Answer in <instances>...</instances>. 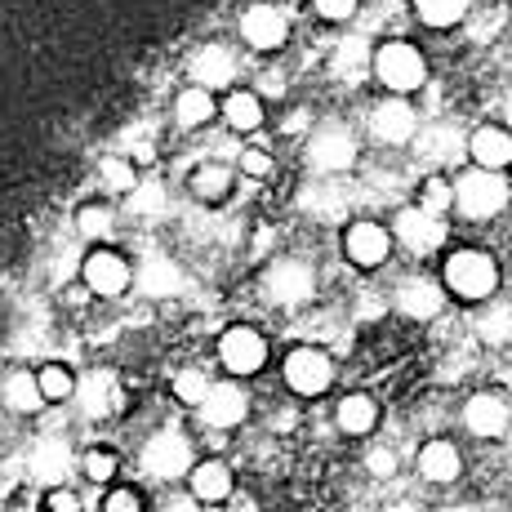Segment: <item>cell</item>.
Returning a JSON list of instances; mask_svg holds the SVG:
<instances>
[{
	"mask_svg": "<svg viewBox=\"0 0 512 512\" xmlns=\"http://www.w3.org/2000/svg\"><path fill=\"white\" fill-rule=\"evenodd\" d=\"M499 285V263L486 250H455L446 259V290L468 303L490 299Z\"/></svg>",
	"mask_w": 512,
	"mask_h": 512,
	"instance_id": "obj_1",
	"label": "cell"
},
{
	"mask_svg": "<svg viewBox=\"0 0 512 512\" xmlns=\"http://www.w3.org/2000/svg\"><path fill=\"white\" fill-rule=\"evenodd\" d=\"M374 76H379V85H388L392 94H410L419 90L423 81H428V63H423V54L410 41H388L379 45V54L370 58Z\"/></svg>",
	"mask_w": 512,
	"mask_h": 512,
	"instance_id": "obj_2",
	"label": "cell"
},
{
	"mask_svg": "<svg viewBox=\"0 0 512 512\" xmlns=\"http://www.w3.org/2000/svg\"><path fill=\"white\" fill-rule=\"evenodd\" d=\"M508 196H512V187L499 179L495 170H481V165L459 174V183H455V205L468 219H490V214H499L508 205Z\"/></svg>",
	"mask_w": 512,
	"mask_h": 512,
	"instance_id": "obj_3",
	"label": "cell"
},
{
	"mask_svg": "<svg viewBox=\"0 0 512 512\" xmlns=\"http://www.w3.org/2000/svg\"><path fill=\"white\" fill-rule=\"evenodd\" d=\"M81 281H85V290H90V294H98V299H116V294H125V285L134 281V272H130V263H125L116 250L94 245V250L85 254Z\"/></svg>",
	"mask_w": 512,
	"mask_h": 512,
	"instance_id": "obj_4",
	"label": "cell"
},
{
	"mask_svg": "<svg viewBox=\"0 0 512 512\" xmlns=\"http://www.w3.org/2000/svg\"><path fill=\"white\" fill-rule=\"evenodd\" d=\"M143 468L152 477H187L196 464H192V441L183 432H156L152 441L143 446Z\"/></svg>",
	"mask_w": 512,
	"mask_h": 512,
	"instance_id": "obj_5",
	"label": "cell"
},
{
	"mask_svg": "<svg viewBox=\"0 0 512 512\" xmlns=\"http://www.w3.org/2000/svg\"><path fill=\"white\" fill-rule=\"evenodd\" d=\"M285 383H290L299 397H317L334 383V361L321 348H294L285 357Z\"/></svg>",
	"mask_w": 512,
	"mask_h": 512,
	"instance_id": "obj_6",
	"label": "cell"
},
{
	"mask_svg": "<svg viewBox=\"0 0 512 512\" xmlns=\"http://www.w3.org/2000/svg\"><path fill=\"white\" fill-rule=\"evenodd\" d=\"M219 361L228 366V374H259L268 361V343L254 326H232L219 339Z\"/></svg>",
	"mask_w": 512,
	"mask_h": 512,
	"instance_id": "obj_7",
	"label": "cell"
},
{
	"mask_svg": "<svg viewBox=\"0 0 512 512\" xmlns=\"http://www.w3.org/2000/svg\"><path fill=\"white\" fill-rule=\"evenodd\" d=\"M392 228H397V241L406 245V250H415V254H428V250H437V245L446 241V223H441V214L423 210V205L401 210Z\"/></svg>",
	"mask_w": 512,
	"mask_h": 512,
	"instance_id": "obj_8",
	"label": "cell"
},
{
	"mask_svg": "<svg viewBox=\"0 0 512 512\" xmlns=\"http://www.w3.org/2000/svg\"><path fill=\"white\" fill-rule=\"evenodd\" d=\"M343 250H348V259L357 263V268H379L383 259H388V250H392V236L383 223H374V219H361V223H352L348 236H343Z\"/></svg>",
	"mask_w": 512,
	"mask_h": 512,
	"instance_id": "obj_9",
	"label": "cell"
},
{
	"mask_svg": "<svg viewBox=\"0 0 512 512\" xmlns=\"http://www.w3.org/2000/svg\"><path fill=\"white\" fill-rule=\"evenodd\" d=\"M196 410H201V419L210 423V428H236V423L245 419V410H250V401H245V392L236 388V383H214Z\"/></svg>",
	"mask_w": 512,
	"mask_h": 512,
	"instance_id": "obj_10",
	"label": "cell"
},
{
	"mask_svg": "<svg viewBox=\"0 0 512 512\" xmlns=\"http://www.w3.org/2000/svg\"><path fill=\"white\" fill-rule=\"evenodd\" d=\"M370 125H374V134H379L383 143H410L415 139V130H419V116H415V107H410L406 98H388V103L374 107Z\"/></svg>",
	"mask_w": 512,
	"mask_h": 512,
	"instance_id": "obj_11",
	"label": "cell"
},
{
	"mask_svg": "<svg viewBox=\"0 0 512 512\" xmlns=\"http://www.w3.org/2000/svg\"><path fill=\"white\" fill-rule=\"evenodd\" d=\"M508 419H512V410L499 392H477L464 406V423L472 437H499V432L508 428Z\"/></svg>",
	"mask_w": 512,
	"mask_h": 512,
	"instance_id": "obj_12",
	"label": "cell"
},
{
	"mask_svg": "<svg viewBox=\"0 0 512 512\" xmlns=\"http://www.w3.org/2000/svg\"><path fill=\"white\" fill-rule=\"evenodd\" d=\"M241 32L254 49H281L285 36H290V23H285V14L277 5H254L250 14L241 18Z\"/></svg>",
	"mask_w": 512,
	"mask_h": 512,
	"instance_id": "obj_13",
	"label": "cell"
},
{
	"mask_svg": "<svg viewBox=\"0 0 512 512\" xmlns=\"http://www.w3.org/2000/svg\"><path fill=\"white\" fill-rule=\"evenodd\" d=\"M468 156L481 165V170H508L512 165V130L504 125H481L477 134L468 139Z\"/></svg>",
	"mask_w": 512,
	"mask_h": 512,
	"instance_id": "obj_14",
	"label": "cell"
},
{
	"mask_svg": "<svg viewBox=\"0 0 512 512\" xmlns=\"http://www.w3.org/2000/svg\"><path fill=\"white\" fill-rule=\"evenodd\" d=\"M312 268L303 259H281L277 268L268 272V294L277 303H303L312 294Z\"/></svg>",
	"mask_w": 512,
	"mask_h": 512,
	"instance_id": "obj_15",
	"label": "cell"
},
{
	"mask_svg": "<svg viewBox=\"0 0 512 512\" xmlns=\"http://www.w3.org/2000/svg\"><path fill=\"white\" fill-rule=\"evenodd\" d=\"M397 308L406 312L410 321H432L441 308H446V294H441V285H437V281L415 277V281H401V290H397Z\"/></svg>",
	"mask_w": 512,
	"mask_h": 512,
	"instance_id": "obj_16",
	"label": "cell"
},
{
	"mask_svg": "<svg viewBox=\"0 0 512 512\" xmlns=\"http://www.w3.org/2000/svg\"><path fill=\"white\" fill-rule=\"evenodd\" d=\"M187 486H192L196 504H223L232 495V468L223 459H205L187 472Z\"/></svg>",
	"mask_w": 512,
	"mask_h": 512,
	"instance_id": "obj_17",
	"label": "cell"
},
{
	"mask_svg": "<svg viewBox=\"0 0 512 512\" xmlns=\"http://www.w3.org/2000/svg\"><path fill=\"white\" fill-rule=\"evenodd\" d=\"M236 76V58L232 49L223 45H205L201 54L192 58V81L201 85V90H219V85H228Z\"/></svg>",
	"mask_w": 512,
	"mask_h": 512,
	"instance_id": "obj_18",
	"label": "cell"
},
{
	"mask_svg": "<svg viewBox=\"0 0 512 512\" xmlns=\"http://www.w3.org/2000/svg\"><path fill=\"white\" fill-rule=\"evenodd\" d=\"M352 161H357V143L348 130H321L312 139V165L317 170H348Z\"/></svg>",
	"mask_w": 512,
	"mask_h": 512,
	"instance_id": "obj_19",
	"label": "cell"
},
{
	"mask_svg": "<svg viewBox=\"0 0 512 512\" xmlns=\"http://www.w3.org/2000/svg\"><path fill=\"white\" fill-rule=\"evenodd\" d=\"M419 472L432 486H446V481H455L459 472H464V459H459V450L450 446V441H428V446L419 450Z\"/></svg>",
	"mask_w": 512,
	"mask_h": 512,
	"instance_id": "obj_20",
	"label": "cell"
},
{
	"mask_svg": "<svg viewBox=\"0 0 512 512\" xmlns=\"http://www.w3.org/2000/svg\"><path fill=\"white\" fill-rule=\"evenodd\" d=\"M5 406L14 410V415H36V410L45 406V388H41V374H27V370H18V374H9L5 379Z\"/></svg>",
	"mask_w": 512,
	"mask_h": 512,
	"instance_id": "obj_21",
	"label": "cell"
},
{
	"mask_svg": "<svg viewBox=\"0 0 512 512\" xmlns=\"http://www.w3.org/2000/svg\"><path fill=\"white\" fill-rule=\"evenodd\" d=\"M223 121H228L236 134L259 130L263 125V98L254 90H232L228 98H223Z\"/></svg>",
	"mask_w": 512,
	"mask_h": 512,
	"instance_id": "obj_22",
	"label": "cell"
},
{
	"mask_svg": "<svg viewBox=\"0 0 512 512\" xmlns=\"http://www.w3.org/2000/svg\"><path fill=\"white\" fill-rule=\"evenodd\" d=\"M374 419H379V406H374L366 392H348V397L339 401V428L348 432V437H361V432H370Z\"/></svg>",
	"mask_w": 512,
	"mask_h": 512,
	"instance_id": "obj_23",
	"label": "cell"
},
{
	"mask_svg": "<svg viewBox=\"0 0 512 512\" xmlns=\"http://www.w3.org/2000/svg\"><path fill=\"white\" fill-rule=\"evenodd\" d=\"M174 116H179L183 130H196V125H205L214 116V98L210 90H201V85H192V90L179 94V103H174Z\"/></svg>",
	"mask_w": 512,
	"mask_h": 512,
	"instance_id": "obj_24",
	"label": "cell"
},
{
	"mask_svg": "<svg viewBox=\"0 0 512 512\" xmlns=\"http://www.w3.org/2000/svg\"><path fill=\"white\" fill-rule=\"evenodd\" d=\"M228 187H232V170L228 165H201V170L192 174V192L201 196V201H223L228 196Z\"/></svg>",
	"mask_w": 512,
	"mask_h": 512,
	"instance_id": "obj_25",
	"label": "cell"
},
{
	"mask_svg": "<svg viewBox=\"0 0 512 512\" xmlns=\"http://www.w3.org/2000/svg\"><path fill=\"white\" fill-rule=\"evenodd\" d=\"M415 14L428 27H455L468 14V0H415Z\"/></svg>",
	"mask_w": 512,
	"mask_h": 512,
	"instance_id": "obj_26",
	"label": "cell"
},
{
	"mask_svg": "<svg viewBox=\"0 0 512 512\" xmlns=\"http://www.w3.org/2000/svg\"><path fill=\"white\" fill-rule=\"evenodd\" d=\"M76 228H81V236H90V241H107L112 236V210L107 205H81L76 210Z\"/></svg>",
	"mask_w": 512,
	"mask_h": 512,
	"instance_id": "obj_27",
	"label": "cell"
},
{
	"mask_svg": "<svg viewBox=\"0 0 512 512\" xmlns=\"http://www.w3.org/2000/svg\"><path fill=\"white\" fill-rule=\"evenodd\" d=\"M41 388H45V401H67L76 392V379H72V370L54 361V366L41 370Z\"/></svg>",
	"mask_w": 512,
	"mask_h": 512,
	"instance_id": "obj_28",
	"label": "cell"
},
{
	"mask_svg": "<svg viewBox=\"0 0 512 512\" xmlns=\"http://www.w3.org/2000/svg\"><path fill=\"white\" fill-rule=\"evenodd\" d=\"M98 174L107 179V187H116V192H134L139 179H134V161H125V156H107L103 165H98Z\"/></svg>",
	"mask_w": 512,
	"mask_h": 512,
	"instance_id": "obj_29",
	"label": "cell"
},
{
	"mask_svg": "<svg viewBox=\"0 0 512 512\" xmlns=\"http://www.w3.org/2000/svg\"><path fill=\"white\" fill-rule=\"evenodd\" d=\"M419 205H423V210H432V214H446L450 205H455V183L428 179V183H423V192H419Z\"/></svg>",
	"mask_w": 512,
	"mask_h": 512,
	"instance_id": "obj_30",
	"label": "cell"
},
{
	"mask_svg": "<svg viewBox=\"0 0 512 512\" xmlns=\"http://www.w3.org/2000/svg\"><path fill=\"white\" fill-rule=\"evenodd\" d=\"M116 468H121V459H116L112 450H90V455L81 459V472L94 481V486H98V481H112Z\"/></svg>",
	"mask_w": 512,
	"mask_h": 512,
	"instance_id": "obj_31",
	"label": "cell"
},
{
	"mask_svg": "<svg viewBox=\"0 0 512 512\" xmlns=\"http://www.w3.org/2000/svg\"><path fill=\"white\" fill-rule=\"evenodd\" d=\"M210 388H214V383L205 379L201 370H183L179 379H174V392H179V401H187V406H201Z\"/></svg>",
	"mask_w": 512,
	"mask_h": 512,
	"instance_id": "obj_32",
	"label": "cell"
},
{
	"mask_svg": "<svg viewBox=\"0 0 512 512\" xmlns=\"http://www.w3.org/2000/svg\"><path fill=\"white\" fill-rule=\"evenodd\" d=\"M103 512H143V495L139 490H112V495L103 499Z\"/></svg>",
	"mask_w": 512,
	"mask_h": 512,
	"instance_id": "obj_33",
	"label": "cell"
},
{
	"mask_svg": "<svg viewBox=\"0 0 512 512\" xmlns=\"http://www.w3.org/2000/svg\"><path fill=\"white\" fill-rule=\"evenodd\" d=\"M241 170L250 174V179H263V174L272 170V156L263 152V147H245V152H241Z\"/></svg>",
	"mask_w": 512,
	"mask_h": 512,
	"instance_id": "obj_34",
	"label": "cell"
},
{
	"mask_svg": "<svg viewBox=\"0 0 512 512\" xmlns=\"http://www.w3.org/2000/svg\"><path fill=\"white\" fill-rule=\"evenodd\" d=\"M45 512H81V499H76L72 490L54 486V490L45 495Z\"/></svg>",
	"mask_w": 512,
	"mask_h": 512,
	"instance_id": "obj_35",
	"label": "cell"
},
{
	"mask_svg": "<svg viewBox=\"0 0 512 512\" xmlns=\"http://www.w3.org/2000/svg\"><path fill=\"white\" fill-rule=\"evenodd\" d=\"M423 152H432V156H437V161H446V156H455V134H450V130L428 134V139H423Z\"/></svg>",
	"mask_w": 512,
	"mask_h": 512,
	"instance_id": "obj_36",
	"label": "cell"
},
{
	"mask_svg": "<svg viewBox=\"0 0 512 512\" xmlns=\"http://www.w3.org/2000/svg\"><path fill=\"white\" fill-rule=\"evenodd\" d=\"M317 5L321 18H330V23H339V18H352V9H357V0H312Z\"/></svg>",
	"mask_w": 512,
	"mask_h": 512,
	"instance_id": "obj_37",
	"label": "cell"
},
{
	"mask_svg": "<svg viewBox=\"0 0 512 512\" xmlns=\"http://www.w3.org/2000/svg\"><path fill=\"white\" fill-rule=\"evenodd\" d=\"M366 468L374 472V477H392V472H397V455H392V450H370Z\"/></svg>",
	"mask_w": 512,
	"mask_h": 512,
	"instance_id": "obj_38",
	"label": "cell"
},
{
	"mask_svg": "<svg viewBox=\"0 0 512 512\" xmlns=\"http://www.w3.org/2000/svg\"><path fill=\"white\" fill-rule=\"evenodd\" d=\"M334 63H339V72H361V67H366V49H361V45H343Z\"/></svg>",
	"mask_w": 512,
	"mask_h": 512,
	"instance_id": "obj_39",
	"label": "cell"
},
{
	"mask_svg": "<svg viewBox=\"0 0 512 512\" xmlns=\"http://www.w3.org/2000/svg\"><path fill=\"white\" fill-rule=\"evenodd\" d=\"M508 334H512V317H508V312H495V317H486V339L504 343Z\"/></svg>",
	"mask_w": 512,
	"mask_h": 512,
	"instance_id": "obj_40",
	"label": "cell"
},
{
	"mask_svg": "<svg viewBox=\"0 0 512 512\" xmlns=\"http://www.w3.org/2000/svg\"><path fill=\"white\" fill-rule=\"evenodd\" d=\"M130 161H152V147H147V143H139V147H134V152H130Z\"/></svg>",
	"mask_w": 512,
	"mask_h": 512,
	"instance_id": "obj_41",
	"label": "cell"
},
{
	"mask_svg": "<svg viewBox=\"0 0 512 512\" xmlns=\"http://www.w3.org/2000/svg\"><path fill=\"white\" fill-rule=\"evenodd\" d=\"M388 512H419L415 504H397V508H388Z\"/></svg>",
	"mask_w": 512,
	"mask_h": 512,
	"instance_id": "obj_42",
	"label": "cell"
},
{
	"mask_svg": "<svg viewBox=\"0 0 512 512\" xmlns=\"http://www.w3.org/2000/svg\"><path fill=\"white\" fill-rule=\"evenodd\" d=\"M504 116H508V125H512V94H508V103H504Z\"/></svg>",
	"mask_w": 512,
	"mask_h": 512,
	"instance_id": "obj_43",
	"label": "cell"
},
{
	"mask_svg": "<svg viewBox=\"0 0 512 512\" xmlns=\"http://www.w3.org/2000/svg\"><path fill=\"white\" fill-rule=\"evenodd\" d=\"M450 512H481V508H468V504H464V508H450Z\"/></svg>",
	"mask_w": 512,
	"mask_h": 512,
	"instance_id": "obj_44",
	"label": "cell"
},
{
	"mask_svg": "<svg viewBox=\"0 0 512 512\" xmlns=\"http://www.w3.org/2000/svg\"><path fill=\"white\" fill-rule=\"evenodd\" d=\"M508 187H512V183H508Z\"/></svg>",
	"mask_w": 512,
	"mask_h": 512,
	"instance_id": "obj_45",
	"label": "cell"
}]
</instances>
